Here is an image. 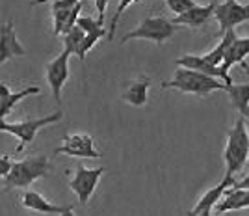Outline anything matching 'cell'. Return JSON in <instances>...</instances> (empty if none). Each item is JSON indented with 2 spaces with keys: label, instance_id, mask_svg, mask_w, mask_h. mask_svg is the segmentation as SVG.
<instances>
[{
  "label": "cell",
  "instance_id": "5b68a950",
  "mask_svg": "<svg viewBox=\"0 0 249 216\" xmlns=\"http://www.w3.org/2000/svg\"><path fill=\"white\" fill-rule=\"evenodd\" d=\"M175 24L171 22V19L166 17H147L136 26L134 30H130L128 34H124L121 41H132V39H147V41H155L158 45L169 39L175 32Z\"/></svg>",
  "mask_w": 249,
  "mask_h": 216
},
{
  "label": "cell",
  "instance_id": "d6a6232c",
  "mask_svg": "<svg viewBox=\"0 0 249 216\" xmlns=\"http://www.w3.org/2000/svg\"><path fill=\"white\" fill-rule=\"evenodd\" d=\"M244 125H246V131L249 134V118H244Z\"/></svg>",
  "mask_w": 249,
  "mask_h": 216
},
{
  "label": "cell",
  "instance_id": "603a6c76",
  "mask_svg": "<svg viewBox=\"0 0 249 216\" xmlns=\"http://www.w3.org/2000/svg\"><path fill=\"white\" fill-rule=\"evenodd\" d=\"M106 36V28H99V30L95 32H88L86 36H84V41H82V47H80V54H78V60H86V54L93 49L97 41Z\"/></svg>",
  "mask_w": 249,
  "mask_h": 216
},
{
  "label": "cell",
  "instance_id": "277c9868",
  "mask_svg": "<svg viewBox=\"0 0 249 216\" xmlns=\"http://www.w3.org/2000/svg\"><path fill=\"white\" fill-rule=\"evenodd\" d=\"M62 110H56L54 114L45 116V118H34V119H24V121H15V123H8V121L0 119V133H8L17 136L19 138V147L15 149V153H21L26 145L34 142V138L37 136V133L41 131L43 127L58 123V121H62Z\"/></svg>",
  "mask_w": 249,
  "mask_h": 216
},
{
  "label": "cell",
  "instance_id": "44dd1931",
  "mask_svg": "<svg viewBox=\"0 0 249 216\" xmlns=\"http://www.w3.org/2000/svg\"><path fill=\"white\" fill-rule=\"evenodd\" d=\"M236 38V32H234V28H229V30L223 32V38H221V41L212 49V51H208L207 54H201L205 60H207L208 63H212V65H221V62H223V58H225V52H227L229 45H231V41Z\"/></svg>",
  "mask_w": 249,
  "mask_h": 216
},
{
  "label": "cell",
  "instance_id": "d4e9b609",
  "mask_svg": "<svg viewBox=\"0 0 249 216\" xmlns=\"http://www.w3.org/2000/svg\"><path fill=\"white\" fill-rule=\"evenodd\" d=\"M166 4L175 15H180L190 10L192 6H196V0H166Z\"/></svg>",
  "mask_w": 249,
  "mask_h": 216
},
{
  "label": "cell",
  "instance_id": "1f68e13d",
  "mask_svg": "<svg viewBox=\"0 0 249 216\" xmlns=\"http://www.w3.org/2000/svg\"><path fill=\"white\" fill-rule=\"evenodd\" d=\"M45 2H52V0H32L30 6H37V4H45Z\"/></svg>",
  "mask_w": 249,
  "mask_h": 216
},
{
  "label": "cell",
  "instance_id": "9c48e42d",
  "mask_svg": "<svg viewBox=\"0 0 249 216\" xmlns=\"http://www.w3.org/2000/svg\"><path fill=\"white\" fill-rule=\"evenodd\" d=\"M214 19L218 21L221 34L229 28H234L240 22L249 21V2L240 4L238 0H223L214 8Z\"/></svg>",
  "mask_w": 249,
  "mask_h": 216
},
{
  "label": "cell",
  "instance_id": "f546056e",
  "mask_svg": "<svg viewBox=\"0 0 249 216\" xmlns=\"http://www.w3.org/2000/svg\"><path fill=\"white\" fill-rule=\"evenodd\" d=\"M60 216H76V215H74L73 205H67V207H65L62 213H60Z\"/></svg>",
  "mask_w": 249,
  "mask_h": 216
},
{
  "label": "cell",
  "instance_id": "9a60e30c",
  "mask_svg": "<svg viewBox=\"0 0 249 216\" xmlns=\"http://www.w3.org/2000/svg\"><path fill=\"white\" fill-rule=\"evenodd\" d=\"M234 183H236V181H234V175L225 174V175H223V179H221V183H219V185H216L214 188H210L207 194L203 196L197 203H196V207H194L192 211H188L186 216H196L197 213H201L203 209H214V205L219 201V197L225 194V190H227V188H231Z\"/></svg>",
  "mask_w": 249,
  "mask_h": 216
},
{
  "label": "cell",
  "instance_id": "5bb4252c",
  "mask_svg": "<svg viewBox=\"0 0 249 216\" xmlns=\"http://www.w3.org/2000/svg\"><path fill=\"white\" fill-rule=\"evenodd\" d=\"M249 207V188H227L225 194L219 197L216 203V213H231V211H242Z\"/></svg>",
  "mask_w": 249,
  "mask_h": 216
},
{
  "label": "cell",
  "instance_id": "ffe728a7",
  "mask_svg": "<svg viewBox=\"0 0 249 216\" xmlns=\"http://www.w3.org/2000/svg\"><path fill=\"white\" fill-rule=\"evenodd\" d=\"M225 92L242 118H249V84H229Z\"/></svg>",
  "mask_w": 249,
  "mask_h": 216
},
{
  "label": "cell",
  "instance_id": "2e32d148",
  "mask_svg": "<svg viewBox=\"0 0 249 216\" xmlns=\"http://www.w3.org/2000/svg\"><path fill=\"white\" fill-rule=\"evenodd\" d=\"M149 86H151V79L142 75L134 79L132 82H128V86L124 88V92L121 93V99L126 101L132 106H145L147 103V95H149Z\"/></svg>",
  "mask_w": 249,
  "mask_h": 216
},
{
  "label": "cell",
  "instance_id": "836d02e7",
  "mask_svg": "<svg viewBox=\"0 0 249 216\" xmlns=\"http://www.w3.org/2000/svg\"><path fill=\"white\" fill-rule=\"evenodd\" d=\"M240 65H242V67H244V71H246V73H248V75H249V65H248V63H246V62H242V63H240Z\"/></svg>",
  "mask_w": 249,
  "mask_h": 216
},
{
  "label": "cell",
  "instance_id": "7402d4cb",
  "mask_svg": "<svg viewBox=\"0 0 249 216\" xmlns=\"http://www.w3.org/2000/svg\"><path fill=\"white\" fill-rule=\"evenodd\" d=\"M63 36V47H65V51L69 52L71 56H78L80 54V47H82V41H84V36H86V32L78 26V24H74L73 28H69V30L62 34Z\"/></svg>",
  "mask_w": 249,
  "mask_h": 216
},
{
  "label": "cell",
  "instance_id": "83f0119b",
  "mask_svg": "<svg viewBox=\"0 0 249 216\" xmlns=\"http://www.w3.org/2000/svg\"><path fill=\"white\" fill-rule=\"evenodd\" d=\"M95 8H97V21L104 24V15H106V8H108V0H95Z\"/></svg>",
  "mask_w": 249,
  "mask_h": 216
},
{
  "label": "cell",
  "instance_id": "8fae6325",
  "mask_svg": "<svg viewBox=\"0 0 249 216\" xmlns=\"http://www.w3.org/2000/svg\"><path fill=\"white\" fill-rule=\"evenodd\" d=\"M17 56H26V49L17 39L13 22L8 21L0 26V65Z\"/></svg>",
  "mask_w": 249,
  "mask_h": 216
},
{
  "label": "cell",
  "instance_id": "52a82bcc",
  "mask_svg": "<svg viewBox=\"0 0 249 216\" xmlns=\"http://www.w3.org/2000/svg\"><path fill=\"white\" fill-rule=\"evenodd\" d=\"M56 153L69 155L76 158H101L103 153L95 147L93 138L86 133L67 134L62 140V145L56 147Z\"/></svg>",
  "mask_w": 249,
  "mask_h": 216
},
{
  "label": "cell",
  "instance_id": "cb8c5ba5",
  "mask_svg": "<svg viewBox=\"0 0 249 216\" xmlns=\"http://www.w3.org/2000/svg\"><path fill=\"white\" fill-rule=\"evenodd\" d=\"M136 2H140V0H119V4H117V10H115L114 17H112V22H110V30L106 32V38L108 39H114L115 36V30H117V22L121 19V15L124 13V10L128 8V6H132Z\"/></svg>",
  "mask_w": 249,
  "mask_h": 216
},
{
  "label": "cell",
  "instance_id": "4dcf8cb0",
  "mask_svg": "<svg viewBox=\"0 0 249 216\" xmlns=\"http://www.w3.org/2000/svg\"><path fill=\"white\" fill-rule=\"evenodd\" d=\"M212 211H214V209H203V211L197 213L196 216H212Z\"/></svg>",
  "mask_w": 249,
  "mask_h": 216
},
{
  "label": "cell",
  "instance_id": "7c38bea8",
  "mask_svg": "<svg viewBox=\"0 0 249 216\" xmlns=\"http://www.w3.org/2000/svg\"><path fill=\"white\" fill-rule=\"evenodd\" d=\"M41 88L39 86H26L21 92H10L8 84L0 82V119H6V116H10L11 110L19 104V101L30 97V95H39Z\"/></svg>",
  "mask_w": 249,
  "mask_h": 216
},
{
  "label": "cell",
  "instance_id": "4316f807",
  "mask_svg": "<svg viewBox=\"0 0 249 216\" xmlns=\"http://www.w3.org/2000/svg\"><path fill=\"white\" fill-rule=\"evenodd\" d=\"M11 166H13L11 155H0V177H2V179L10 174Z\"/></svg>",
  "mask_w": 249,
  "mask_h": 216
},
{
  "label": "cell",
  "instance_id": "ba28073f",
  "mask_svg": "<svg viewBox=\"0 0 249 216\" xmlns=\"http://www.w3.org/2000/svg\"><path fill=\"white\" fill-rule=\"evenodd\" d=\"M69 58H71V54L63 49L54 60H51L45 65V77H47V82L51 86L52 97L56 103H60L63 86L69 79Z\"/></svg>",
  "mask_w": 249,
  "mask_h": 216
},
{
  "label": "cell",
  "instance_id": "7a4b0ae2",
  "mask_svg": "<svg viewBox=\"0 0 249 216\" xmlns=\"http://www.w3.org/2000/svg\"><path fill=\"white\" fill-rule=\"evenodd\" d=\"M51 172V162L47 157H28L24 160L13 162L10 174L4 177V190L11 188H30L37 179H41Z\"/></svg>",
  "mask_w": 249,
  "mask_h": 216
},
{
  "label": "cell",
  "instance_id": "e0dca14e",
  "mask_svg": "<svg viewBox=\"0 0 249 216\" xmlns=\"http://www.w3.org/2000/svg\"><path fill=\"white\" fill-rule=\"evenodd\" d=\"M21 205L24 209H30L36 213H45V215H60L63 209L67 205H54L49 199H45L39 192H34V190H26L21 196Z\"/></svg>",
  "mask_w": 249,
  "mask_h": 216
},
{
  "label": "cell",
  "instance_id": "4fadbf2b",
  "mask_svg": "<svg viewBox=\"0 0 249 216\" xmlns=\"http://www.w3.org/2000/svg\"><path fill=\"white\" fill-rule=\"evenodd\" d=\"M214 8H216V4H207V6L196 4L184 13L175 15V19H171V22L173 24H184V26H190V28H199V26H203L205 22H208L214 17Z\"/></svg>",
  "mask_w": 249,
  "mask_h": 216
},
{
  "label": "cell",
  "instance_id": "30bf717a",
  "mask_svg": "<svg viewBox=\"0 0 249 216\" xmlns=\"http://www.w3.org/2000/svg\"><path fill=\"white\" fill-rule=\"evenodd\" d=\"M177 67H186V69H194V71H199V73H205L208 77H214V79H219L221 82L232 84V79H231V75L229 71H225L221 65H212V63H208L203 56H197V54H184V56H180V58H177L175 60Z\"/></svg>",
  "mask_w": 249,
  "mask_h": 216
},
{
  "label": "cell",
  "instance_id": "8992f818",
  "mask_svg": "<svg viewBox=\"0 0 249 216\" xmlns=\"http://www.w3.org/2000/svg\"><path fill=\"white\" fill-rule=\"evenodd\" d=\"M103 174H104L103 166H99V168H86L82 164L76 166L69 186H71V190L76 194L80 205H88V201L91 199V196H93L95 188L99 185Z\"/></svg>",
  "mask_w": 249,
  "mask_h": 216
},
{
  "label": "cell",
  "instance_id": "ac0fdd59",
  "mask_svg": "<svg viewBox=\"0 0 249 216\" xmlns=\"http://www.w3.org/2000/svg\"><path fill=\"white\" fill-rule=\"evenodd\" d=\"M80 2V0H52V22H54V36H62L67 21H69V15L73 11L74 4Z\"/></svg>",
  "mask_w": 249,
  "mask_h": 216
},
{
  "label": "cell",
  "instance_id": "6da1fadb",
  "mask_svg": "<svg viewBox=\"0 0 249 216\" xmlns=\"http://www.w3.org/2000/svg\"><path fill=\"white\" fill-rule=\"evenodd\" d=\"M164 90H177L180 93H194L205 97L212 92H225L227 84L221 82L219 79L208 77L205 73L186 69V67H178L173 75V79L169 82H162Z\"/></svg>",
  "mask_w": 249,
  "mask_h": 216
},
{
  "label": "cell",
  "instance_id": "d6986e66",
  "mask_svg": "<svg viewBox=\"0 0 249 216\" xmlns=\"http://www.w3.org/2000/svg\"><path fill=\"white\" fill-rule=\"evenodd\" d=\"M249 54V38H234L231 45H229L227 52H225V58H223V62H221V67L229 71L232 65H236V63H242L244 62V58Z\"/></svg>",
  "mask_w": 249,
  "mask_h": 216
},
{
  "label": "cell",
  "instance_id": "f1b7e54d",
  "mask_svg": "<svg viewBox=\"0 0 249 216\" xmlns=\"http://www.w3.org/2000/svg\"><path fill=\"white\" fill-rule=\"evenodd\" d=\"M232 188H249V172H248V175H244L242 181H236V183L232 185Z\"/></svg>",
  "mask_w": 249,
  "mask_h": 216
},
{
  "label": "cell",
  "instance_id": "3957f363",
  "mask_svg": "<svg viewBox=\"0 0 249 216\" xmlns=\"http://www.w3.org/2000/svg\"><path fill=\"white\" fill-rule=\"evenodd\" d=\"M249 157V134L244 125V118L236 119L234 127L229 131L227 136V145H225V174L227 175H236L246 168Z\"/></svg>",
  "mask_w": 249,
  "mask_h": 216
},
{
  "label": "cell",
  "instance_id": "484cf974",
  "mask_svg": "<svg viewBox=\"0 0 249 216\" xmlns=\"http://www.w3.org/2000/svg\"><path fill=\"white\" fill-rule=\"evenodd\" d=\"M76 24H78L86 34H88V32L99 30V28H104L103 22H99L97 19H93V17H78V19H76Z\"/></svg>",
  "mask_w": 249,
  "mask_h": 216
}]
</instances>
